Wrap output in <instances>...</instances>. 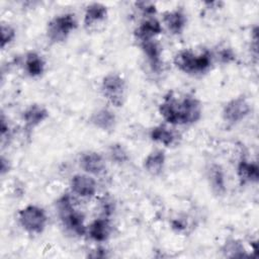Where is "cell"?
<instances>
[{"label": "cell", "mask_w": 259, "mask_h": 259, "mask_svg": "<svg viewBox=\"0 0 259 259\" xmlns=\"http://www.w3.org/2000/svg\"><path fill=\"white\" fill-rule=\"evenodd\" d=\"M56 208L63 227L68 232L78 237L87 234L85 218L83 213L76 208L74 197L71 194L64 193L61 195L56 202Z\"/></svg>", "instance_id": "cell-1"}, {"label": "cell", "mask_w": 259, "mask_h": 259, "mask_svg": "<svg viewBox=\"0 0 259 259\" xmlns=\"http://www.w3.org/2000/svg\"><path fill=\"white\" fill-rule=\"evenodd\" d=\"M213 55L208 50L195 53L192 50L184 49L177 52L174 56L173 63L182 73L189 75H199L206 73L213 61Z\"/></svg>", "instance_id": "cell-2"}, {"label": "cell", "mask_w": 259, "mask_h": 259, "mask_svg": "<svg viewBox=\"0 0 259 259\" xmlns=\"http://www.w3.org/2000/svg\"><path fill=\"white\" fill-rule=\"evenodd\" d=\"M17 219L20 227L30 235L41 234L48 225L46 210L35 204L22 207L17 213Z\"/></svg>", "instance_id": "cell-3"}, {"label": "cell", "mask_w": 259, "mask_h": 259, "mask_svg": "<svg viewBox=\"0 0 259 259\" xmlns=\"http://www.w3.org/2000/svg\"><path fill=\"white\" fill-rule=\"evenodd\" d=\"M78 22L73 13H63L53 17L47 25V37L52 44L65 41L77 28Z\"/></svg>", "instance_id": "cell-4"}, {"label": "cell", "mask_w": 259, "mask_h": 259, "mask_svg": "<svg viewBox=\"0 0 259 259\" xmlns=\"http://www.w3.org/2000/svg\"><path fill=\"white\" fill-rule=\"evenodd\" d=\"M100 90L103 97L112 106L120 107L123 105L126 96V83L119 74H106L102 78Z\"/></svg>", "instance_id": "cell-5"}, {"label": "cell", "mask_w": 259, "mask_h": 259, "mask_svg": "<svg viewBox=\"0 0 259 259\" xmlns=\"http://www.w3.org/2000/svg\"><path fill=\"white\" fill-rule=\"evenodd\" d=\"M251 104L246 97H234L224 105L222 117L226 123L235 125L243 121L251 113Z\"/></svg>", "instance_id": "cell-6"}, {"label": "cell", "mask_w": 259, "mask_h": 259, "mask_svg": "<svg viewBox=\"0 0 259 259\" xmlns=\"http://www.w3.org/2000/svg\"><path fill=\"white\" fill-rule=\"evenodd\" d=\"M179 125L192 124L197 122L202 115V105L201 102L193 95H184L183 97H178L177 104Z\"/></svg>", "instance_id": "cell-7"}, {"label": "cell", "mask_w": 259, "mask_h": 259, "mask_svg": "<svg viewBox=\"0 0 259 259\" xmlns=\"http://www.w3.org/2000/svg\"><path fill=\"white\" fill-rule=\"evenodd\" d=\"M70 189L71 194L79 198H91L96 194L97 183L92 175L79 173L71 178Z\"/></svg>", "instance_id": "cell-8"}, {"label": "cell", "mask_w": 259, "mask_h": 259, "mask_svg": "<svg viewBox=\"0 0 259 259\" xmlns=\"http://www.w3.org/2000/svg\"><path fill=\"white\" fill-rule=\"evenodd\" d=\"M108 10L104 4L97 2L91 3L85 9L84 26L88 31H95L106 22Z\"/></svg>", "instance_id": "cell-9"}, {"label": "cell", "mask_w": 259, "mask_h": 259, "mask_svg": "<svg viewBox=\"0 0 259 259\" xmlns=\"http://www.w3.org/2000/svg\"><path fill=\"white\" fill-rule=\"evenodd\" d=\"M79 165L84 173L92 176L102 175L106 171L104 157L95 151H87L82 153L79 158Z\"/></svg>", "instance_id": "cell-10"}, {"label": "cell", "mask_w": 259, "mask_h": 259, "mask_svg": "<svg viewBox=\"0 0 259 259\" xmlns=\"http://www.w3.org/2000/svg\"><path fill=\"white\" fill-rule=\"evenodd\" d=\"M162 31H163L162 23L155 16H152V17H145L140 22V24L135 29L134 35L138 44H140L146 40L156 39V37L160 35Z\"/></svg>", "instance_id": "cell-11"}, {"label": "cell", "mask_w": 259, "mask_h": 259, "mask_svg": "<svg viewBox=\"0 0 259 259\" xmlns=\"http://www.w3.org/2000/svg\"><path fill=\"white\" fill-rule=\"evenodd\" d=\"M141 51L146 58L150 69L155 73H160L163 69L162 60V47L156 39L146 40L138 44Z\"/></svg>", "instance_id": "cell-12"}, {"label": "cell", "mask_w": 259, "mask_h": 259, "mask_svg": "<svg viewBox=\"0 0 259 259\" xmlns=\"http://www.w3.org/2000/svg\"><path fill=\"white\" fill-rule=\"evenodd\" d=\"M206 180L211 192L217 196H222L227 190L226 176L220 164L211 163L206 168Z\"/></svg>", "instance_id": "cell-13"}, {"label": "cell", "mask_w": 259, "mask_h": 259, "mask_svg": "<svg viewBox=\"0 0 259 259\" xmlns=\"http://www.w3.org/2000/svg\"><path fill=\"white\" fill-rule=\"evenodd\" d=\"M49 117V110L41 104L33 103L28 105L22 113L24 127L32 131L40 125Z\"/></svg>", "instance_id": "cell-14"}, {"label": "cell", "mask_w": 259, "mask_h": 259, "mask_svg": "<svg viewBox=\"0 0 259 259\" xmlns=\"http://www.w3.org/2000/svg\"><path fill=\"white\" fill-rule=\"evenodd\" d=\"M112 227L110 219L105 217H98L89 226H87V234L89 238L96 243H103L107 241L111 235Z\"/></svg>", "instance_id": "cell-15"}, {"label": "cell", "mask_w": 259, "mask_h": 259, "mask_svg": "<svg viewBox=\"0 0 259 259\" xmlns=\"http://www.w3.org/2000/svg\"><path fill=\"white\" fill-rule=\"evenodd\" d=\"M163 23L172 34L179 35L184 31L186 27L187 17L181 9L170 10L164 13Z\"/></svg>", "instance_id": "cell-16"}, {"label": "cell", "mask_w": 259, "mask_h": 259, "mask_svg": "<svg viewBox=\"0 0 259 259\" xmlns=\"http://www.w3.org/2000/svg\"><path fill=\"white\" fill-rule=\"evenodd\" d=\"M90 122L98 130L103 132H110L114 128L116 123V116L112 110L107 107H101L92 112Z\"/></svg>", "instance_id": "cell-17"}, {"label": "cell", "mask_w": 259, "mask_h": 259, "mask_svg": "<svg viewBox=\"0 0 259 259\" xmlns=\"http://www.w3.org/2000/svg\"><path fill=\"white\" fill-rule=\"evenodd\" d=\"M237 175L241 184L257 183L259 179V168L257 163L242 159L237 166Z\"/></svg>", "instance_id": "cell-18"}, {"label": "cell", "mask_w": 259, "mask_h": 259, "mask_svg": "<svg viewBox=\"0 0 259 259\" xmlns=\"http://www.w3.org/2000/svg\"><path fill=\"white\" fill-rule=\"evenodd\" d=\"M23 67L25 73L29 77L36 78L44 74L46 70V61L41 55L31 51L24 56Z\"/></svg>", "instance_id": "cell-19"}, {"label": "cell", "mask_w": 259, "mask_h": 259, "mask_svg": "<svg viewBox=\"0 0 259 259\" xmlns=\"http://www.w3.org/2000/svg\"><path fill=\"white\" fill-rule=\"evenodd\" d=\"M166 155L163 150H154L144 160L145 170L152 176L160 175L165 167Z\"/></svg>", "instance_id": "cell-20"}, {"label": "cell", "mask_w": 259, "mask_h": 259, "mask_svg": "<svg viewBox=\"0 0 259 259\" xmlns=\"http://www.w3.org/2000/svg\"><path fill=\"white\" fill-rule=\"evenodd\" d=\"M151 140L163 145L164 147H170L177 141V135L174 131L165 124H159L154 126L150 132Z\"/></svg>", "instance_id": "cell-21"}, {"label": "cell", "mask_w": 259, "mask_h": 259, "mask_svg": "<svg viewBox=\"0 0 259 259\" xmlns=\"http://www.w3.org/2000/svg\"><path fill=\"white\" fill-rule=\"evenodd\" d=\"M221 251L225 257H229V258L247 256V252L243 244L239 240L234 238H230L226 240V242L221 248Z\"/></svg>", "instance_id": "cell-22"}, {"label": "cell", "mask_w": 259, "mask_h": 259, "mask_svg": "<svg viewBox=\"0 0 259 259\" xmlns=\"http://www.w3.org/2000/svg\"><path fill=\"white\" fill-rule=\"evenodd\" d=\"M108 155L110 160L118 165H122L130 160L128 152L121 144H112L109 147Z\"/></svg>", "instance_id": "cell-23"}, {"label": "cell", "mask_w": 259, "mask_h": 259, "mask_svg": "<svg viewBox=\"0 0 259 259\" xmlns=\"http://www.w3.org/2000/svg\"><path fill=\"white\" fill-rule=\"evenodd\" d=\"M98 208H99V217L110 218L115 210V202L111 196L103 195L99 199Z\"/></svg>", "instance_id": "cell-24"}, {"label": "cell", "mask_w": 259, "mask_h": 259, "mask_svg": "<svg viewBox=\"0 0 259 259\" xmlns=\"http://www.w3.org/2000/svg\"><path fill=\"white\" fill-rule=\"evenodd\" d=\"M16 37L15 28L8 23H1V49L4 50Z\"/></svg>", "instance_id": "cell-25"}, {"label": "cell", "mask_w": 259, "mask_h": 259, "mask_svg": "<svg viewBox=\"0 0 259 259\" xmlns=\"http://www.w3.org/2000/svg\"><path fill=\"white\" fill-rule=\"evenodd\" d=\"M136 5H137L138 9L141 11V13L143 14L144 18L145 17L155 16V14H156V6L152 2H145V1L137 2Z\"/></svg>", "instance_id": "cell-26"}, {"label": "cell", "mask_w": 259, "mask_h": 259, "mask_svg": "<svg viewBox=\"0 0 259 259\" xmlns=\"http://www.w3.org/2000/svg\"><path fill=\"white\" fill-rule=\"evenodd\" d=\"M218 58L220 59V61L222 63L228 64V63H231V62L235 61L236 55H235V53L233 52V50L231 48H224L223 50H221L218 53Z\"/></svg>", "instance_id": "cell-27"}, {"label": "cell", "mask_w": 259, "mask_h": 259, "mask_svg": "<svg viewBox=\"0 0 259 259\" xmlns=\"http://www.w3.org/2000/svg\"><path fill=\"white\" fill-rule=\"evenodd\" d=\"M88 257L91 258H107L109 257L108 251L103 247H97L91 251L90 254H88Z\"/></svg>", "instance_id": "cell-28"}, {"label": "cell", "mask_w": 259, "mask_h": 259, "mask_svg": "<svg viewBox=\"0 0 259 259\" xmlns=\"http://www.w3.org/2000/svg\"><path fill=\"white\" fill-rule=\"evenodd\" d=\"M10 170V162L8 161V159H6L4 156H2L1 158V174L2 176L5 175L6 173H8Z\"/></svg>", "instance_id": "cell-29"}]
</instances>
